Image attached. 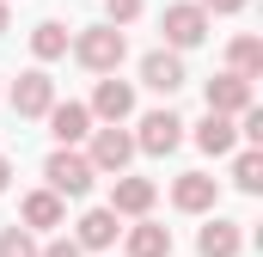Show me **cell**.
Listing matches in <instances>:
<instances>
[{
  "instance_id": "cb8c5ba5",
  "label": "cell",
  "mask_w": 263,
  "mask_h": 257,
  "mask_svg": "<svg viewBox=\"0 0 263 257\" xmlns=\"http://www.w3.org/2000/svg\"><path fill=\"white\" fill-rule=\"evenodd\" d=\"M37 257H86L73 239H49V245H37Z\"/></svg>"
},
{
  "instance_id": "ac0fdd59",
  "label": "cell",
  "mask_w": 263,
  "mask_h": 257,
  "mask_svg": "<svg viewBox=\"0 0 263 257\" xmlns=\"http://www.w3.org/2000/svg\"><path fill=\"white\" fill-rule=\"evenodd\" d=\"M227 74H239V80H257V74H263V43H257V37H233Z\"/></svg>"
},
{
  "instance_id": "52a82bcc",
  "label": "cell",
  "mask_w": 263,
  "mask_h": 257,
  "mask_svg": "<svg viewBox=\"0 0 263 257\" xmlns=\"http://www.w3.org/2000/svg\"><path fill=\"white\" fill-rule=\"evenodd\" d=\"M49 104H55V80H49L43 67L18 74V86H12V111H18V117H49Z\"/></svg>"
},
{
  "instance_id": "44dd1931",
  "label": "cell",
  "mask_w": 263,
  "mask_h": 257,
  "mask_svg": "<svg viewBox=\"0 0 263 257\" xmlns=\"http://www.w3.org/2000/svg\"><path fill=\"white\" fill-rule=\"evenodd\" d=\"M0 257H37V239H31L25 227H6V233H0Z\"/></svg>"
},
{
  "instance_id": "9c48e42d",
  "label": "cell",
  "mask_w": 263,
  "mask_h": 257,
  "mask_svg": "<svg viewBox=\"0 0 263 257\" xmlns=\"http://www.w3.org/2000/svg\"><path fill=\"white\" fill-rule=\"evenodd\" d=\"M153 178H129V172H123V178H117V184H110V214H129V221H147V208H153Z\"/></svg>"
},
{
  "instance_id": "d4e9b609",
  "label": "cell",
  "mask_w": 263,
  "mask_h": 257,
  "mask_svg": "<svg viewBox=\"0 0 263 257\" xmlns=\"http://www.w3.org/2000/svg\"><path fill=\"white\" fill-rule=\"evenodd\" d=\"M202 12H245V6H251V0H196Z\"/></svg>"
},
{
  "instance_id": "3957f363",
  "label": "cell",
  "mask_w": 263,
  "mask_h": 257,
  "mask_svg": "<svg viewBox=\"0 0 263 257\" xmlns=\"http://www.w3.org/2000/svg\"><path fill=\"white\" fill-rule=\"evenodd\" d=\"M159 31H165V49H172V56H178V49H196L202 37H208V12H202L196 0H178V6H165Z\"/></svg>"
},
{
  "instance_id": "5bb4252c",
  "label": "cell",
  "mask_w": 263,
  "mask_h": 257,
  "mask_svg": "<svg viewBox=\"0 0 263 257\" xmlns=\"http://www.w3.org/2000/svg\"><path fill=\"white\" fill-rule=\"evenodd\" d=\"M49 135H55L62 147L86 141V135H92V111H86V104H73V98H67V104H49Z\"/></svg>"
},
{
  "instance_id": "7a4b0ae2",
  "label": "cell",
  "mask_w": 263,
  "mask_h": 257,
  "mask_svg": "<svg viewBox=\"0 0 263 257\" xmlns=\"http://www.w3.org/2000/svg\"><path fill=\"white\" fill-rule=\"evenodd\" d=\"M43 178H49L43 190H55V196H86L98 172L86 166V153H73V147H55V153L43 159Z\"/></svg>"
},
{
  "instance_id": "8992f818",
  "label": "cell",
  "mask_w": 263,
  "mask_h": 257,
  "mask_svg": "<svg viewBox=\"0 0 263 257\" xmlns=\"http://www.w3.org/2000/svg\"><path fill=\"white\" fill-rule=\"evenodd\" d=\"M86 111H92V117H98V123H104V128H117V123H123V117H129V111H135V86H129V80H117V74H104Z\"/></svg>"
},
{
  "instance_id": "30bf717a",
  "label": "cell",
  "mask_w": 263,
  "mask_h": 257,
  "mask_svg": "<svg viewBox=\"0 0 263 257\" xmlns=\"http://www.w3.org/2000/svg\"><path fill=\"white\" fill-rule=\"evenodd\" d=\"M190 74H184V56H172V49H153V56H141V86H153V92H178Z\"/></svg>"
},
{
  "instance_id": "ffe728a7",
  "label": "cell",
  "mask_w": 263,
  "mask_h": 257,
  "mask_svg": "<svg viewBox=\"0 0 263 257\" xmlns=\"http://www.w3.org/2000/svg\"><path fill=\"white\" fill-rule=\"evenodd\" d=\"M233 184H239L245 196H257V190H263V153H257V147H245V153L233 159Z\"/></svg>"
},
{
  "instance_id": "7c38bea8",
  "label": "cell",
  "mask_w": 263,
  "mask_h": 257,
  "mask_svg": "<svg viewBox=\"0 0 263 257\" xmlns=\"http://www.w3.org/2000/svg\"><path fill=\"white\" fill-rule=\"evenodd\" d=\"M18 214H25V233H49V227L67 221V202L55 190H31L25 202H18Z\"/></svg>"
},
{
  "instance_id": "4316f807",
  "label": "cell",
  "mask_w": 263,
  "mask_h": 257,
  "mask_svg": "<svg viewBox=\"0 0 263 257\" xmlns=\"http://www.w3.org/2000/svg\"><path fill=\"white\" fill-rule=\"evenodd\" d=\"M0 31H6V0H0Z\"/></svg>"
},
{
  "instance_id": "2e32d148",
  "label": "cell",
  "mask_w": 263,
  "mask_h": 257,
  "mask_svg": "<svg viewBox=\"0 0 263 257\" xmlns=\"http://www.w3.org/2000/svg\"><path fill=\"white\" fill-rule=\"evenodd\" d=\"M129 257H172V227L135 221V227H129Z\"/></svg>"
},
{
  "instance_id": "e0dca14e",
  "label": "cell",
  "mask_w": 263,
  "mask_h": 257,
  "mask_svg": "<svg viewBox=\"0 0 263 257\" xmlns=\"http://www.w3.org/2000/svg\"><path fill=\"white\" fill-rule=\"evenodd\" d=\"M196 147H202V153H214V159H220V153H233V147H239L233 117H202V123H196Z\"/></svg>"
},
{
  "instance_id": "8fae6325",
  "label": "cell",
  "mask_w": 263,
  "mask_h": 257,
  "mask_svg": "<svg viewBox=\"0 0 263 257\" xmlns=\"http://www.w3.org/2000/svg\"><path fill=\"white\" fill-rule=\"evenodd\" d=\"M172 202H178L184 214H208V208L220 202V184H214L208 172H184V178L172 184Z\"/></svg>"
},
{
  "instance_id": "ba28073f",
  "label": "cell",
  "mask_w": 263,
  "mask_h": 257,
  "mask_svg": "<svg viewBox=\"0 0 263 257\" xmlns=\"http://www.w3.org/2000/svg\"><path fill=\"white\" fill-rule=\"evenodd\" d=\"M245 111H251V80L214 74L208 80V117H245Z\"/></svg>"
},
{
  "instance_id": "277c9868",
  "label": "cell",
  "mask_w": 263,
  "mask_h": 257,
  "mask_svg": "<svg viewBox=\"0 0 263 257\" xmlns=\"http://www.w3.org/2000/svg\"><path fill=\"white\" fill-rule=\"evenodd\" d=\"M135 159V135L129 128H92V153H86V166L92 172H110V178H123Z\"/></svg>"
},
{
  "instance_id": "9a60e30c",
  "label": "cell",
  "mask_w": 263,
  "mask_h": 257,
  "mask_svg": "<svg viewBox=\"0 0 263 257\" xmlns=\"http://www.w3.org/2000/svg\"><path fill=\"white\" fill-rule=\"evenodd\" d=\"M239 245H245L239 221H208V227L196 233V251L202 257H239Z\"/></svg>"
},
{
  "instance_id": "d6986e66",
  "label": "cell",
  "mask_w": 263,
  "mask_h": 257,
  "mask_svg": "<svg viewBox=\"0 0 263 257\" xmlns=\"http://www.w3.org/2000/svg\"><path fill=\"white\" fill-rule=\"evenodd\" d=\"M31 56H37V62H62V56H67V25L43 19V25L31 31Z\"/></svg>"
},
{
  "instance_id": "7402d4cb",
  "label": "cell",
  "mask_w": 263,
  "mask_h": 257,
  "mask_svg": "<svg viewBox=\"0 0 263 257\" xmlns=\"http://www.w3.org/2000/svg\"><path fill=\"white\" fill-rule=\"evenodd\" d=\"M135 19H141V0H104V25L123 31V25H135Z\"/></svg>"
},
{
  "instance_id": "603a6c76",
  "label": "cell",
  "mask_w": 263,
  "mask_h": 257,
  "mask_svg": "<svg viewBox=\"0 0 263 257\" xmlns=\"http://www.w3.org/2000/svg\"><path fill=\"white\" fill-rule=\"evenodd\" d=\"M239 135H245V141H263V111H257V104L239 117Z\"/></svg>"
},
{
  "instance_id": "5b68a950",
  "label": "cell",
  "mask_w": 263,
  "mask_h": 257,
  "mask_svg": "<svg viewBox=\"0 0 263 257\" xmlns=\"http://www.w3.org/2000/svg\"><path fill=\"white\" fill-rule=\"evenodd\" d=\"M178 141H184V117H178V111H147V117H141V135H135V153L165 159Z\"/></svg>"
},
{
  "instance_id": "6da1fadb",
  "label": "cell",
  "mask_w": 263,
  "mask_h": 257,
  "mask_svg": "<svg viewBox=\"0 0 263 257\" xmlns=\"http://www.w3.org/2000/svg\"><path fill=\"white\" fill-rule=\"evenodd\" d=\"M129 56V37L117 31V25H86L80 37H73V62L86 67V74H117Z\"/></svg>"
},
{
  "instance_id": "484cf974",
  "label": "cell",
  "mask_w": 263,
  "mask_h": 257,
  "mask_svg": "<svg viewBox=\"0 0 263 257\" xmlns=\"http://www.w3.org/2000/svg\"><path fill=\"white\" fill-rule=\"evenodd\" d=\"M6 184H12V159L0 153V190H6Z\"/></svg>"
},
{
  "instance_id": "4fadbf2b",
  "label": "cell",
  "mask_w": 263,
  "mask_h": 257,
  "mask_svg": "<svg viewBox=\"0 0 263 257\" xmlns=\"http://www.w3.org/2000/svg\"><path fill=\"white\" fill-rule=\"evenodd\" d=\"M117 233H123V227H117V214H110V208H86V214H80L73 245H80V251H110V245H117Z\"/></svg>"
}]
</instances>
